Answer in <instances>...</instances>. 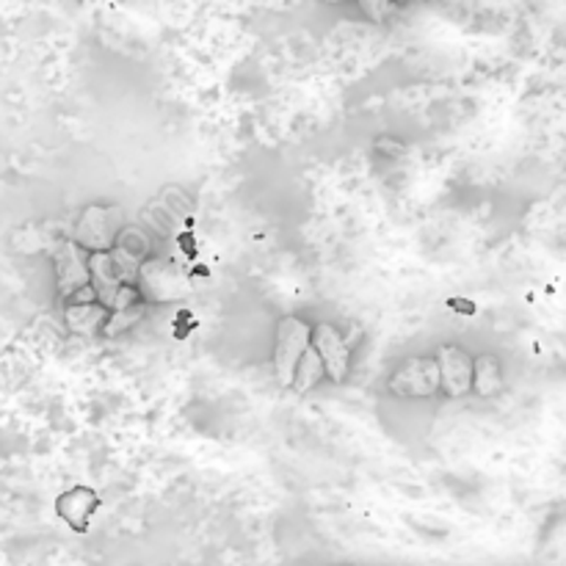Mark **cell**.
I'll return each mask as SVG.
<instances>
[{"label": "cell", "mask_w": 566, "mask_h": 566, "mask_svg": "<svg viewBox=\"0 0 566 566\" xmlns=\"http://www.w3.org/2000/svg\"><path fill=\"white\" fill-rule=\"evenodd\" d=\"M136 291L144 304H169L186 298L191 291V282L186 280L175 260L147 258L138 265Z\"/></svg>", "instance_id": "cell-1"}, {"label": "cell", "mask_w": 566, "mask_h": 566, "mask_svg": "<svg viewBox=\"0 0 566 566\" xmlns=\"http://www.w3.org/2000/svg\"><path fill=\"white\" fill-rule=\"evenodd\" d=\"M125 230V216L116 205H88L75 224V243L88 254L111 252Z\"/></svg>", "instance_id": "cell-2"}, {"label": "cell", "mask_w": 566, "mask_h": 566, "mask_svg": "<svg viewBox=\"0 0 566 566\" xmlns=\"http://www.w3.org/2000/svg\"><path fill=\"white\" fill-rule=\"evenodd\" d=\"M310 348V324L302 318H282L274 335V376L282 387H291L302 354Z\"/></svg>", "instance_id": "cell-3"}, {"label": "cell", "mask_w": 566, "mask_h": 566, "mask_svg": "<svg viewBox=\"0 0 566 566\" xmlns=\"http://www.w3.org/2000/svg\"><path fill=\"white\" fill-rule=\"evenodd\" d=\"M310 348L318 354L321 365H324V376H329L335 385H343L348 379V370H352V348H348L346 337L335 326H310Z\"/></svg>", "instance_id": "cell-4"}, {"label": "cell", "mask_w": 566, "mask_h": 566, "mask_svg": "<svg viewBox=\"0 0 566 566\" xmlns=\"http://www.w3.org/2000/svg\"><path fill=\"white\" fill-rule=\"evenodd\" d=\"M390 392L398 398H431L440 392L434 357H412L390 376Z\"/></svg>", "instance_id": "cell-5"}, {"label": "cell", "mask_w": 566, "mask_h": 566, "mask_svg": "<svg viewBox=\"0 0 566 566\" xmlns=\"http://www.w3.org/2000/svg\"><path fill=\"white\" fill-rule=\"evenodd\" d=\"M55 263V285L59 296L70 302L81 291L88 287V254L75 241H61L53 252Z\"/></svg>", "instance_id": "cell-6"}, {"label": "cell", "mask_w": 566, "mask_h": 566, "mask_svg": "<svg viewBox=\"0 0 566 566\" xmlns=\"http://www.w3.org/2000/svg\"><path fill=\"white\" fill-rule=\"evenodd\" d=\"M437 370H440V390L448 398H462L473 385V357L459 346H442L434 354Z\"/></svg>", "instance_id": "cell-7"}, {"label": "cell", "mask_w": 566, "mask_h": 566, "mask_svg": "<svg viewBox=\"0 0 566 566\" xmlns=\"http://www.w3.org/2000/svg\"><path fill=\"white\" fill-rule=\"evenodd\" d=\"M97 506L99 495L94 490H88V486H72V490H66L64 495H59V501H55V512H59L77 534H86L88 520L97 512Z\"/></svg>", "instance_id": "cell-8"}, {"label": "cell", "mask_w": 566, "mask_h": 566, "mask_svg": "<svg viewBox=\"0 0 566 566\" xmlns=\"http://www.w3.org/2000/svg\"><path fill=\"white\" fill-rule=\"evenodd\" d=\"M64 321H66V326H70V332L92 337V335H99V332H103L105 321H108V310L97 302L66 304Z\"/></svg>", "instance_id": "cell-9"}, {"label": "cell", "mask_w": 566, "mask_h": 566, "mask_svg": "<svg viewBox=\"0 0 566 566\" xmlns=\"http://www.w3.org/2000/svg\"><path fill=\"white\" fill-rule=\"evenodd\" d=\"M503 385V368L501 359L492 357V354H481L479 359H473V385L470 390L479 392L481 398H492Z\"/></svg>", "instance_id": "cell-10"}, {"label": "cell", "mask_w": 566, "mask_h": 566, "mask_svg": "<svg viewBox=\"0 0 566 566\" xmlns=\"http://www.w3.org/2000/svg\"><path fill=\"white\" fill-rule=\"evenodd\" d=\"M321 379H324V365H321L318 354H315L313 348H307V352L302 354V359H298L296 370H293L291 387L296 392H310Z\"/></svg>", "instance_id": "cell-11"}, {"label": "cell", "mask_w": 566, "mask_h": 566, "mask_svg": "<svg viewBox=\"0 0 566 566\" xmlns=\"http://www.w3.org/2000/svg\"><path fill=\"white\" fill-rule=\"evenodd\" d=\"M142 313H144V302L133 304V307H127V310H119V313H108V321H105V326H103V335L114 337V335H119V332L130 329V326L142 318Z\"/></svg>", "instance_id": "cell-12"}, {"label": "cell", "mask_w": 566, "mask_h": 566, "mask_svg": "<svg viewBox=\"0 0 566 566\" xmlns=\"http://www.w3.org/2000/svg\"><path fill=\"white\" fill-rule=\"evenodd\" d=\"M359 9L365 11V14L370 17L374 22H385V17H390L392 11H398V6H390V3H363Z\"/></svg>", "instance_id": "cell-13"}]
</instances>
